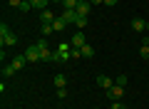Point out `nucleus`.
I'll use <instances>...</instances> for the list:
<instances>
[{
  "instance_id": "nucleus-1",
  "label": "nucleus",
  "mask_w": 149,
  "mask_h": 109,
  "mask_svg": "<svg viewBox=\"0 0 149 109\" xmlns=\"http://www.w3.org/2000/svg\"><path fill=\"white\" fill-rule=\"evenodd\" d=\"M0 42H3V47H15L17 45V37L13 35V30L5 25V22L0 25Z\"/></svg>"
},
{
  "instance_id": "nucleus-2",
  "label": "nucleus",
  "mask_w": 149,
  "mask_h": 109,
  "mask_svg": "<svg viewBox=\"0 0 149 109\" xmlns=\"http://www.w3.org/2000/svg\"><path fill=\"white\" fill-rule=\"evenodd\" d=\"M67 60H72V45L70 42H62L55 50V62H67Z\"/></svg>"
},
{
  "instance_id": "nucleus-3",
  "label": "nucleus",
  "mask_w": 149,
  "mask_h": 109,
  "mask_svg": "<svg viewBox=\"0 0 149 109\" xmlns=\"http://www.w3.org/2000/svg\"><path fill=\"white\" fill-rule=\"evenodd\" d=\"M35 45H37V50H40V60H42V62H55V52L47 47L45 40H37Z\"/></svg>"
},
{
  "instance_id": "nucleus-4",
  "label": "nucleus",
  "mask_w": 149,
  "mask_h": 109,
  "mask_svg": "<svg viewBox=\"0 0 149 109\" xmlns=\"http://www.w3.org/2000/svg\"><path fill=\"white\" fill-rule=\"evenodd\" d=\"M104 92H107V99H109V102H119V99L124 97V87H119V84H112Z\"/></svg>"
},
{
  "instance_id": "nucleus-5",
  "label": "nucleus",
  "mask_w": 149,
  "mask_h": 109,
  "mask_svg": "<svg viewBox=\"0 0 149 109\" xmlns=\"http://www.w3.org/2000/svg\"><path fill=\"white\" fill-rule=\"evenodd\" d=\"M25 57H27V62H42L40 60V50H37V45H30L25 50Z\"/></svg>"
},
{
  "instance_id": "nucleus-6",
  "label": "nucleus",
  "mask_w": 149,
  "mask_h": 109,
  "mask_svg": "<svg viewBox=\"0 0 149 109\" xmlns=\"http://www.w3.org/2000/svg\"><path fill=\"white\" fill-rule=\"evenodd\" d=\"M90 10H92V3H90V0H82L80 5H77V15H80V17H87V15H90Z\"/></svg>"
},
{
  "instance_id": "nucleus-7",
  "label": "nucleus",
  "mask_w": 149,
  "mask_h": 109,
  "mask_svg": "<svg viewBox=\"0 0 149 109\" xmlns=\"http://www.w3.org/2000/svg\"><path fill=\"white\" fill-rule=\"evenodd\" d=\"M129 25H132L134 32H144V30H147V22H144L142 17H132V20H129Z\"/></svg>"
},
{
  "instance_id": "nucleus-8",
  "label": "nucleus",
  "mask_w": 149,
  "mask_h": 109,
  "mask_svg": "<svg viewBox=\"0 0 149 109\" xmlns=\"http://www.w3.org/2000/svg\"><path fill=\"white\" fill-rule=\"evenodd\" d=\"M60 17H62V20L67 22V25H72V22H77V17H80V15H77V10H65Z\"/></svg>"
},
{
  "instance_id": "nucleus-9",
  "label": "nucleus",
  "mask_w": 149,
  "mask_h": 109,
  "mask_svg": "<svg viewBox=\"0 0 149 109\" xmlns=\"http://www.w3.org/2000/svg\"><path fill=\"white\" fill-rule=\"evenodd\" d=\"M70 45H72V47H77V50H80V47L82 45H85V32H77V35H72V42H70Z\"/></svg>"
},
{
  "instance_id": "nucleus-10",
  "label": "nucleus",
  "mask_w": 149,
  "mask_h": 109,
  "mask_svg": "<svg viewBox=\"0 0 149 109\" xmlns=\"http://www.w3.org/2000/svg\"><path fill=\"white\" fill-rule=\"evenodd\" d=\"M97 84H100L102 89H109V87H112L114 82H112V79L107 77V74H97Z\"/></svg>"
},
{
  "instance_id": "nucleus-11",
  "label": "nucleus",
  "mask_w": 149,
  "mask_h": 109,
  "mask_svg": "<svg viewBox=\"0 0 149 109\" xmlns=\"http://www.w3.org/2000/svg\"><path fill=\"white\" fill-rule=\"evenodd\" d=\"M10 62L15 65V69H22V67H25V62H27V57H25V55H15Z\"/></svg>"
},
{
  "instance_id": "nucleus-12",
  "label": "nucleus",
  "mask_w": 149,
  "mask_h": 109,
  "mask_svg": "<svg viewBox=\"0 0 149 109\" xmlns=\"http://www.w3.org/2000/svg\"><path fill=\"white\" fill-rule=\"evenodd\" d=\"M80 52H82V57H95V47H92L90 42H85V45L80 47Z\"/></svg>"
},
{
  "instance_id": "nucleus-13",
  "label": "nucleus",
  "mask_w": 149,
  "mask_h": 109,
  "mask_svg": "<svg viewBox=\"0 0 149 109\" xmlns=\"http://www.w3.org/2000/svg\"><path fill=\"white\" fill-rule=\"evenodd\" d=\"M15 72H17V69H15L13 62H3V74H5V77H13Z\"/></svg>"
},
{
  "instance_id": "nucleus-14",
  "label": "nucleus",
  "mask_w": 149,
  "mask_h": 109,
  "mask_svg": "<svg viewBox=\"0 0 149 109\" xmlns=\"http://www.w3.org/2000/svg\"><path fill=\"white\" fill-rule=\"evenodd\" d=\"M40 20H42V22H55V20H57V15L50 12V10H42V12H40Z\"/></svg>"
},
{
  "instance_id": "nucleus-15",
  "label": "nucleus",
  "mask_w": 149,
  "mask_h": 109,
  "mask_svg": "<svg viewBox=\"0 0 149 109\" xmlns=\"http://www.w3.org/2000/svg\"><path fill=\"white\" fill-rule=\"evenodd\" d=\"M55 87L65 89V87H67V77H65V74H55Z\"/></svg>"
},
{
  "instance_id": "nucleus-16",
  "label": "nucleus",
  "mask_w": 149,
  "mask_h": 109,
  "mask_svg": "<svg viewBox=\"0 0 149 109\" xmlns=\"http://www.w3.org/2000/svg\"><path fill=\"white\" fill-rule=\"evenodd\" d=\"M30 3H32V8H35V10L42 12V10H47V3H50V0H30Z\"/></svg>"
},
{
  "instance_id": "nucleus-17",
  "label": "nucleus",
  "mask_w": 149,
  "mask_h": 109,
  "mask_svg": "<svg viewBox=\"0 0 149 109\" xmlns=\"http://www.w3.org/2000/svg\"><path fill=\"white\" fill-rule=\"evenodd\" d=\"M82 0H62V5H65V10H77V5H80Z\"/></svg>"
},
{
  "instance_id": "nucleus-18",
  "label": "nucleus",
  "mask_w": 149,
  "mask_h": 109,
  "mask_svg": "<svg viewBox=\"0 0 149 109\" xmlns=\"http://www.w3.org/2000/svg\"><path fill=\"white\" fill-rule=\"evenodd\" d=\"M52 27H55V32H62V30H65V27H67V22H65V20H62V17H57V20H55V22H52Z\"/></svg>"
},
{
  "instance_id": "nucleus-19",
  "label": "nucleus",
  "mask_w": 149,
  "mask_h": 109,
  "mask_svg": "<svg viewBox=\"0 0 149 109\" xmlns=\"http://www.w3.org/2000/svg\"><path fill=\"white\" fill-rule=\"evenodd\" d=\"M17 10H22V12H30V10H35V8H32V3H30V0H22V5L17 8Z\"/></svg>"
},
{
  "instance_id": "nucleus-20",
  "label": "nucleus",
  "mask_w": 149,
  "mask_h": 109,
  "mask_svg": "<svg viewBox=\"0 0 149 109\" xmlns=\"http://www.w3.org/2000/svg\"><path fill=\"white\" fill-rule=\"evenodd\" d=\"M52 32H55L52 22H42V35H52Z\"/></svg>"
},
{
  "instance_id": "nucleus-21",
  "label": "nucleus",
  "mask_w": 149,
  "mask_h": 109,
  "mask_svg": "<svg viewBox=\"0 0 149 109\" xmlns=\"http://www.w3.org/2000/svg\"><path fill=\"white\" fill-rule=\"evenodd\" d=\"M139 55H142L144 60H149V45H147V42H142V47H139Z\"/></svg>"
},
{
  "instance_id": "nucleus-22",
  "label": "nucleus",
  "mask_w": 149,
  "mask_h": 109,
  "mask_svg": "<svg viewBox=\"0 0 149 109\" xmlns=\"http://www.w3.org/2000/svg\"><path fill=\"white\" fill-rule=\"evenodd\" d=\"M127 82H129V79H127V74H119V77L114 79V84H119V87H127Z\"/></svg>"
},
{
  "instance_id": "nucleus-23",
  "label": "nucleus",
  "mask_w": 149,
  "mask_h": 109,
  "mask_svg": "<svg viewBox=\"0 0 149 109\" xmlns=\"http://www.w3.org/2000/svg\"><path fill=\"white\" fill-rule=\"evenodd\" d=\"M74 25L80 27V30H85V27H87V17H77V22H74Z\"/></svg>"
},
{
  "instance_id": "nucleus-24",
  "label": "nucleus",
  "mask_w": 149,
  "mask_h": 109,
  "mask_svg": "<svg viewBox=\"0 0 149 109\" xmlns=\"http://www.w3.org/2000/svg\"><path fill=\"white\" fill-rule=\"evenodd\" d=\"M109 109H127V107H124V102L119 99V102H112V107H109Z\"/></svg>"
},
{
  "instance_id": "nucleus-25",
  "label": "nucleus",
  "mask_w": 149,
  "mask_h": 109,
  "mask_svg": "<svg viewBox=\"0 0 149 109\" xmlns=\"http://www.w3.org/2000/svg\"><path fill=\"white\" fill-rule=\"evenodd\" d=\"M8 5H10V8H20L22 0H8Z\"/></svg>"
},
{
  "instance_id": "nucleus-26",
  "label": "nucleus",
  "mask_w": 149,
  "mask_h": 109,
  "mask_svg": "<svg viewBox=\"0 0 149 109\" xmlns=\"http://www.w3.org/2000/svg\"><path fill=\"white\" fill-rule=\"evenodd\" d=\"M67 97V89H57V99H65Z\"/></svg>"
},
{
  "instance_id": "nucleus-27",
  "label": "nucleus",
  "mask_w": 149,
  "mask_h": 109,
  "mask_svg": "<svg viewBox=\"0 0 149 109\" xmlns=\"http://www.w3.org/2000/svg\"><path fill=\"white\" fill-rule=\"evenodd\" d=\"M104 5L107 8H114V5H117V0H104Z\"/></svg>"
},
{
  "instance_id": "nucleus-28",
  "label": "nucleus",
  "mask_w": 149,
  "mask_h": 109,
  "mask_svg": "<svg viewBox=\"0 0 149 109\" xmlns=\"http://www.w3.org/2000/svg\"><path fill=\"white\" fill-rule=\"evenodd\" d=\"M90 3H92V5H97V3H104V0H90Z\"/></svg>"
},
{
  "instance_id": "nucleus-29",
  "label": "nucleus",
  "mask_w": 149,
  "mask_h": 109,
  "mask_svg": "<svg viewBox=\"0 0 149 109\" xmlns=\"http://www.w3.org/2000/svg\"><path fill=\"white\" fill-rule=\"evenodd\" d=\"M50 3H62V0H50Z\"/></svg>"
},
{
  "instance_id": "nucleus-30",
  "label": "nucleus",
  "mask_w": 149,
  "mask_h": 109,
  "mask_svg": "<svg viewBox=\"0 0 149 109\" xmlns=\"http://www.w3.org/2000/svg\"><path fill=\"white\" fill-rule=\"evenodd\" d=\"M147 30H149V20H147Z\"/></svg>"
}]
</instances>
